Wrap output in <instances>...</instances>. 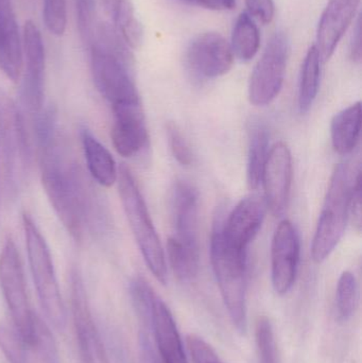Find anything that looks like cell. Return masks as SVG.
Instances as JSON below:
<instances>
[{
    "label": "cell",
    "mask_w": 362,
    "mask_h": 363,
    "mask_svg": "<svg viewBox=\"0 0 362 363\" xmlns=\"http://www.w3.org/2000/svg\"><path fill=\"white\" fill-rule=\"evenodd\" d=\"M55 113L44 111L34 123L43 187L60 221L77 242L99 221V202L80 166L60 140Z\"/></svg>",
    "instance_id": "obj_1"
},
{
    "label": "cell",
    "mask_w": 362,
    "mask_h": 363,
    "mask_svg": "<svg viewBox=\"0 0 362 363\" xmlns=\"http://www.w3.org/2000/svg\"><path fill=\"white\" fill-rule=\"evenodd\" d=\"M225 215L218 211L210 236V260L230 319L240 334L248 328L247 253L232 247L222 234Z\"/></svg>",
    "instance_id": "obj_2"
},
{
    "label": "cell",
    "mask_w": 362,
    "mask_h": 363,
    "mask_svg": "<svg viewBox=\"0 0 362 363\" xmlns=\"http://www.w3.org/2000/svg\"><path fill=\"white\" fill-rule=\"evenodd\" d=\"M117 181L123 211L145 262L155 279L165 285L167 283L166 256L144 196L127 166L119 167Z\"/></svg>",
    "instance_id": "obj_3"
},
{
    "label": "cell",
    "mask_w": 362,
    "mask_h": 363,
    "mask_svg": "<svg viewBox=\"0 0 362 363\" xmlns=\"http://www.w3.org/2000/svg\"><path fill=\"white\" fill-rule=\"evenodd\" d=\"M28 260L40 306L53 328L64 330L66 309L60 291L50 250L31 216L23 215Z\"/></svg>",
    "instance_id": "obj_4"
},
{
    "label": "cell",
    "mask_w": 362,
    "mask_h": 363,
    "mask_svg": "<svg viewBox=\"0 0 362 363\" xmlns=\"http://www.w3.org/2000/svg\"><path fill=\"white\" fill-rule=\"evenodd\" d=\"M353 185L348 166H336L312 239V256L317 264L331 255L344 236L350 217Z\"/></svg>",
    "instance_id": "obj_5"
},
{
    "label": "cell",
    "mask_w": 362,
    "mask_h": 363,
    "mask_svg": "<svg viewBox=\"0 0 362 363\" xmlns=\"http://www.w3.org/2000/svg\"><path fill=\"white\" fill-rule=\"evenodd\" d=\"M0 150L11 192L25 185L31 165V147L25 119L14 100L0 89Z\"/></svg>",
    "instance_id": "obj_6"
},
{
    "label": "cell",
    "mask_w": 362,
    "mask_h": 363,
    "mask_svg": "<svg viewBox=\"0 0 362 363\" xmlns=\"http://www.w3.org/2000/svg\"><path fill=\"white\" fill-rule=\"evenodd\" d=\"M0 288L15 330L27 347H31L35 315L30 307L21 255L11 237L6 239L0 252Z\"/></svg>",
    "instance_id": "obj_7"
},
{
    "label": "cell",
    "mask_w": 362,
    "mask_h": 363,
    "mask_svg": "<svg viewBox=\"0 0 362 363\" xmlns=\"http://www.w3.org/2000/svg\"><path fill=\"white\" fill-rule=\"evenodd\" d=\"M288 57V38L284 32H276L251 74L249 99L253 106H268L278 97L284 83Z\"/></svg>",
    "instance_id": "obj_8"
},
{
    "label": "cell",
    "mask_w": 362,
    "mask_h": 363,
    "mask_svg": "<svg viewBox=\"0 0 362 363\" xmlns=\"http://www.w3.org/2000/svg\"><path fill=\"white\" fill-rule=\"evenodd\" d=\"M89 53L94 83L112 108L140 102L132 62L95 48L89 49Z\"/></svg>",
    "instance_id": "obj_9"
},
{
    "label": "cell",
    "mask_w": 362,
    "mask_h": 363,
    "mask_svg": "<svg viewBox=\"0 0 362 363\" xmlns=\"http://www.w3.org/2000/svg\"><path fill=\"white\" fill-rule=\"evenodd\" d=\"M23 80L21 99L23 108L32 118L44 112L45 68L46 57L42 34L32 21H26L23 30Z\"/></svg>",
    "instance_id": "obj_10"
},
{
    "label": "cell",
    "mask_w": 362,
    "mask_h": 363,
    "mask_svg": "<svg viewBox=\"0 0 362 363\" xmlns=\"http://www.w3.org/2000/svg\"><path fill=\"white\" fill-rule=\"evenodd\" d=\"M69 281L72 320L81 360L82 363H110L89 307L82 277L76 268L70 271Z\"/></svg>",
    "instance_id": "obj_11"
},
{
    "label": "cell",
    "mask_w": 362,
    "mask_h": 363,
    "mask_svg": "<svg viewBox=\"0 0 362 363\" xmlns=\"http://www.w3.org/2000/svg\"><path fill=\"white\" fill-rule=\"evenodd\" d=\"M233 61L231 46L216 32L200 34L193 38L186 51L187 67L200 80H210L227 74Z\"/></svg>",
    "instance_id": "obj_12"
},
{
    "label": "cell",
    "mask_w": 362,
    "mask_h": 363,
    "mask_svg": "<svg viewBox=\"0 0 362 363\" xmlns=\"http://www.w3.org/2000/svg\"><path fill=\"white\" fill-rule=\"evenodd\" d=\"M293 174L290 150L285 143H278L270 149L261 178L266 205L276 217H282L286 213Z\"/></svg>",
    "instance_id": "obj_13"
},
{
    "label": "cell",
    "mask_w": 362,
    "mask_h": 363,
    "mask_svg": "<svg viewBox=\"0 0 362 363\" xmlns=\"http://www.w3.org/2000/svg\"><path fill=\"white\" fill-rule=\"evenodd\" d=\"M299 262V235L289 220H283L271 245V279L276 294L284 296L290 291L297 279Z\"/></svg>",
    "instance_id": "obj_14"
},
{
    "label": "cell",
    "mask_w": 362,
    "mask_h": 363,
    "mask_svg": "<svg viewBox=\"0 0 362 363\" xmlns=\"http://www.w3.org/2000/svg\"><path fill=\"white\" fill-rule=\"evenodd\" d=\"M266 205L264 196H250L242 199L227 218H223L222 234L229 245L242 252L259 234L265 220Z\"/></svg>",
    "instance_id": "obj_15"
},
{
    "label": "cell",
    "mask_w": 362,
    "mask_h": 363,
    "mask_svg": "<svg viewBox=\"0 0 362 363\" xmlns=\"http://www.w3.org/2000/svg\"><path fill=\"white\" fill-rule=\"evenodd\" d=\"M111 138L118 155L123 157L137 155L148 145L149 136L142 104H123L112 108Z\"/></svg>",
    "instance_id": "obj_16"
},
{
    "label": "cell",
    "mask_w": 362,
    "mask_h": 363,
    "mask_svg": "<svg viewBox=\"0 0 362 363\" xmlns=\"http://www.w3.org/2000/svg\"><path fill=\"white\" fill-rule=\"evenodd\" d=\"M174 239L196 255H200L199 196L186 182L176 184L172 196Z\"/></svg>",
    "instance_id": "obj_17"
},
{
    "label": "cell",
    "mask_w": 362,
    "mask_h": 363,
    "mask_svg": "<svg viewBox=\"0 0 362 363\" xmlns=\"http://www.w3.org/2000/svg\"><path fill=\"white\" fill-rule=\"evenodd\" d=\"M361 0H329L321 15L317 30V45L321 61L327 62L335 52L358 10Z\"/></svg>",
    "instance_id": "obj_18"
},
{
    "label": "cell",
    "mask_w": 362,
    "mask_h": 363,
    "mask_svg": "<svg viewBox=\"0 0 362 363\" xmlns=\"http://www.w3.org/2000/svg\"><path fill=\"white\" fill-rule=\"evenodd\" d=\"M23 65V34L19 32L12 0H0V70L17 82Z\"/></svg>",
    "instance_id": "obj_19"
},
{
    "label": "cell",
    "mask_w": 362,
    "mask_h": 363,
    "mask_svg": "<svg viewBox=\"0 0 362 363\" xmlns=\"http://www.w3.org/2000/svg\"><path fill=\"white\" fill-rule=\"evenodd\" d=\"M149 328L152 330L157 352L163 363H188L174 315L159 296L153 304Z\"/></svg>",
    "instance_id": "obj_20"
},
{
    "label": "cell",
    "mask_w": 362,
    "mask_h": 363,
    "mask_svg": "<svg viewBox=\"0 0 362 363\" xmlns=\"http://www.w3.org/2000/svg\"><path fill=\"white\" fill-rule=\"evenodd\" d=\"M83 151L91 178L103 187H111L118 179L116 162L106 146L89 130L81 133Z\"/></svg>",
    "instance_id": "obj_21"
},
{
    "label": "cell",
    "mask_w": 362,
    "mask_h": 363,
    "mask_svg": "<svg viewBox=\"0 0 362 363\" xmlns=\"http://www.w3.org/2000/svg\"><path fill=\"white\" fill-rule=\"evenodd\" d=\"M361 102L349 106L335 115L331 125L332 144L338 155H350L361 138Z\"/></svg>",
    "instance_id": "obj_22"
},
{
    "label": "cell",
    "mask_w": 362,
    "mask_h": 363,
    "mask_svg": "<svg viewBox=\"0 0 362 363\" xmlns=\"http://www.w3.org/2000/svg\"><path fill=\"white\" fill-rule=\"evenodd\" d=\"M110 17L111 25L120 34L128 46L136 49L142 45L144 30L136 17L132 0H100Z\"/></svg>",
    "instance_id": "obj_23"
},
{
    "label": "cell",
    "mask_w": 362,
    "mask_h": 363,
    "mask_svg": "<svg viewBox=\"0 0 362 363\" xmlns=\"http://www.w3.org/2000/svg\"><path fill=\"white\" fill-rule=\"evenodd\" d=\"M269 131L261 121H253L249 127L248 183L251 189L261 185L264 168L269 155Z\"/></svg>",
    "instance_id": "obj_24"
},
{
    "label": "cell",
    "mask_w": 362,
    "mask_h": 363,
    "mask_svg": "<svg viewBox=\"0 0 362 363\" xmlns=\"http://www.w3.org/2000/svg\"><path fill=\"white\" fill-rule=\"evenodd\" d=\"M321 57L317 47L312 46L302 65L299 86V108L307 113L314 104L320 86Z\"/></svg>",
    "instance_id": "obj_25"
},
{
    "label": "cell",
    "mask_w": 362,
    "mask_h": 363,
    "mask_svg": "<svg viewBox=\"0 0 362 363\" xmlns=\"http://www.w3.org/2000/svg\"><path fill=\"white\" fill-rule=\"evenodd\" d=\"M261 34L248 13H242L236 19L232 32V52L244 62L250 61L259 52Z\"/></svg>",
    "instance_id": "obj_26"
},
{
    "label": "cell",
    "mask_w": 362,
    "mask_h": 363,
    "mask_svg": "<svg viewBox=\"0 0 362 363\" xmlns=\"http://www.w3.org/2000/svg\"><path fill=\"white\" fill-rule=\"evenodd\" d=\"M167 254L172 271L180 281H188L197 277L200 255H196L185 249L174 237H170L168 240Z\"/></svg>",
    "instance_id": "obj_27"
},
{
    "label": "cell",
    "mask_w": 362,
    "mask_h": 363,
    "mask_svg": "<svg viewBox=\"0 0 362 363\" xmlns=\"http://www.w3.org/2000/svg\"><path fill=\"white\" fill-rule=\"evenodd\" d=\"M130 294L138 319L145 328H149L153 304L157 300V294L148 281L140 277L132 279L130 283Z\"/></svg>",
    "instance_id": "obj_28"
},
{
    "label": "cell",
    "mask_w": 362,
    "mask_h": 363,
    "mask_svg": "<svg viewBox=\"0 0 362 363\" xmlns=\"http://www.w3.org/2000/svg\"><path fill=\"white\" fill-rule=\"evenodd\" d=\"M358 286L356 277L353 273L346 271L342 273L338 281L336 291V307H337L338 319L348 321L351 319L356 308Z\"/></svg>",
    "instance_id": "obj_29"
},
{
    "label": "cell",
    "mask_w": 362,
    "mask_h": 363,
    "mask_svg": "<svg viewBox=\"0 0 362 363\" xmlns=\"http://www.w3.org/2000/svg\"><path fill=\"white\" fill-rule=\"evenodd\" d=\"M259 363H278L273 325L269 318L259 317L255 328Z\"/></svg>",
    "instance_id": "obj_30"
},
{
    "label": "cell",
    "mask_w": 362,
    "mask_h": 363,
    "mask_svg": "<svg viewBox=\"0 0 362 363\" xmlns=\"http://www.w3.org/2000/svg\"><path fill=\"white\" fill-rule=\"evenodd\" d=\"M31 347L38 351L44 363H60L59 353L52 334L46 323L35 315L34 318L33 341Z\"/></svg>",
    "instance_id": "obj_31"
},
{
    "label": "cell",
    "mask_w": 362,
    "mask_h": 363,
    "mask_svg": "<svg viewBox=\"0 0 362 363\" xmlns=\"http://www.w3.org/2000/svg\"><path fill=\"white\" fill-rule=\"evenodd\" d=\"M74 8L79 34L84 46L89 48L98 25L96 21V0H74Z\"/></svg>",
    "instance_id": "obj_32"
},
{
    "label": "cell",
    "mask_w": 362,
    "mask_h": 363,
    "mask_svg": "<svg viewBox=\"0 0 362 363\" xmlns=\"http://www.w3.org/2000/svg\"><path fill=\"white\" fill-rule=\"evenodd\" d=\"M27 345L14 328L0 324V350L10 363H27Z\"/></svg>",
    "instance_id": "obj_33"
},
{
    "label": "cell",
    "mask_w": 362,
    "mask_h": 363,
    "mask_svg": "<svg viewBox=\"0 0 362 363\" xmlns=\"http://www.w3.org/2000/svg\"><path fill=\"white\" fill-rule=\"evenodd\" d=\"M43 18L48 31L55 36H62L67 26L66 0H44Z\"/></svg>",
    "instance_id": "obj_34"
},
{
    "label": "cell",
    "mask_w": 362,
    "mask_h": 363,
    "mask_svg": "<svg viewBox=\"0 0 362 363\" xmlns=\"http://www.w3.org/2000/svg\"><path fill=\"white\" fill-rule=\"evenodd\" d=\"M168 142H169L170 150L174 155V159L183 166H189L193 163V153L189 148L188 143L185 140L180 128L174 123L167 125Z\"/></svg>",
    "instance_id": "obj_35"
},
{
    "label": "cell",
    "mask_w": 362,
    "mask_h": 363,
    "mask_svg": "<svg viewBox=\"0 0 362 363\" xmlns=\"http://www.w3.org/2000/svg\"><path fill=\"white\" fill-rule=\"evenodd\" d=\"M186 343L193 363H222L216 351L201 337L188 335Z\"/></svg>",
    "instance_id": "obj_36"
},
{
    "label": "cell",
    "mask_w": 362,
    "mask_h": 363,
    "mask_svg": "<svg viewBox=\"0 0 362 363\" xmlns=\"http://www.w3.org/2000/svg\"><path fill=\"white\" fill-rule=\"evenodd\" d=\"M249 15H252L261 23L268 25L273 21L276 4L273 0H246Z\"/></svg>",
    "instance_id": "obj_37"
},
{
    "label": "cell",
    "mask_w": 362,
    "mask_h": 363,
    "mask_svg": "<svg viewBox=\"0 0 362 363\" xmlns=\"http://www.w3.org/2000/svg\"><path fill=\"white\" fill-rule=\"evenodd\" d=\"M350 213L353 215L354 224L357 230L361 228V172L357 174L353 185L352 196H351Z\"/></svg>",
    "instance_id": "obj_38"
},
{
    "label": "cell",
    "mask_w": 362,
    "mask_h": 363,
    "mask_svg": "<svg viewBox=\"0 0 362 363\" xmlns=\"http://www.w3.org/2000/svg\"><path fill=\"white\" fill-rule=\"evenodd\" d=\"M140 347L142 363H163L161 358H159V354L155 352L152 342L149 339L147 333H140Z\"/></svg>",
    "instance_id": "obj_39"
},
{
    "label": "cell",
    "mask_w": 362,
    "mask_h": 363,
    "mask_svg": "<svg viewBox=\"0 0 362 363\" xmlns=\"http://www.w3.org/2000/svg\"><path fill=\"white\" fill-rule=\"evenodd\" d=\"M351 57L356 63L361 61V18L357 21L356 27L353 34L352 42H351Z\"/></svg>",
    "instance_id": "obj_40"
},
{
    "label": "cell",
    "mask_w": 362,
    "mask_h": 363,
    "mask_svg": "<svg viewBox=\"0 0 362 363\" xmlns=\"http://www.w3.org/2000/svg\"><path fill=\"white\" fill-rule=\"evenodd\" d=\"M183 4H191V6H200V8L210 9V10H216L212 0H178Z\"/></svg>",
    "instance_id": "obj_41"
},
{
    "label": "cell",
    "mask_w": 362,
    "mask_h": 363,
    "mask_svg": "<svg viewBox=\"0 0 362 363\" xmlns=\"http://www.w3.org/2000/svg\"><path fill=\"white\" fill-rule=\"evenodd\" d=\"M216 10H232L235 8L236 0H212Z\"/></svg>",
    "instance_id": "obj_42"
},
{
    "label": "cell",
    "mask_w": 362,
    "mask_h": 363,
    "mask_svg": "<svg viewBox=\"0 0 362 363\" xmlns=\"http://www.w3.org/2000/svg\"><path fill=\"white\" fill-rule=\"evenodd\" d=\"M223 363V362H222Z\"/></svg>",
    "instance_id": "obj_43"
}]
</instances>
